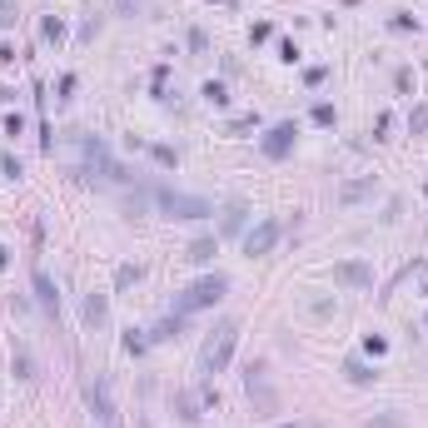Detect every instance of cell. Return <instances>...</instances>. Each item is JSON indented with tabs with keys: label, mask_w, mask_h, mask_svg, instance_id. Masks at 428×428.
<instances>
[{
	"label": "cell",
	"mask_w": 428,
	"mask_h": 428,
	"mask_svg": "<svg viewBox=\"0 0 428 428\" xmlns=\"http://www.w3.org/2000/svg\"><path fill=\"white\" fill-rule=\"evenodd\" d=\"M149 334H154V339H180V334H185V314H175V319H159V324H154Z\"/></svg>",
	"instance_id": "obj_10"
},
{
	"label": "cell",
	"mask_w": 428,
	"mask_h": 428,
	"mask_svg": "<svg viewBox=\"0 0 428 428\" xmlns=\"http://www.w3.org/2000/svg\"><path fill=\"white\" fill-rule=\"evenodd\" d=\"M145 344H149V339H145V334H140V329H130V334H125V349H130V354H140V349H145Z\"/></svg>",
	"instance_id": "obj_22"
},
{
	"label": "cell",
	"mask_w": 428,
	"mask_h": 428,
	"mask_svg": "<svg viewBox=\"0 0 428 428\" xmlns=\"http://www.w3.org/2000/svg\"><path fill=\"white\" fill-rule=\"evenodd\" d=\"M225 229H229V234L244 229V204H229V209H225Z\"/></svg>",
	"instance_id": "obj_15"
},
{
	"label": "cell",
	"mask_w": 428,
	"mask_h": 428,
	"mask_svg": "<svg viewBox=\"0 0 428 428\" xmlns=\"http://www.w3.org/2000/svg\"><path fill=\"white\" fill-rule=\"evenodd\" d=\"M214 249H220V239H209V234H204V239H194V244H189V254H185V259L204 264V259H214Z\"/></svg>",
	"instance_id": "obj_11"
},
{
	"label": "cell",
	"mask_w": 428,
	"mask_h": 428,
	"mask_svg": "<svg viewBox=\"0 0 428 428\" xmlns=\"http://www.w3.org/2000/svg\"><path fill=\"white\" fill-rule=\"evenodd\" d=\"M105 319H110V304H105V294H90V299H85V324L100 329Z\"/></svg>",
	"instance_id": "obj_9"
},
{
	"label": "cell",
	"mask_w": 428,
	"mask_h": 428,
	"mask_svg": "<svg viewBox=\"0 0 428 428\" xmlns=\"http://www.w3.org/2000/svg\"><path fill=\"white\" fill-rule=\"evenodd\" d=\"M225 289H229V279L225 274H204V279H194L180 299H175V314H194V309H214L225 299Z\"/></svg>",
	"instance_id": "obj_2"
},
{
	"label": "cell",
	"mask_w": 428,
	"mask_h": 428,
	"mask_svg": "<svg viewBox=\"0 0 428 428\" xmlns=\"http://www.w3.org/2000/svg\"><path fill=\"white\" fill-rule=\"evenodd\" d=\"M204 100L214 105V110H225V105H229V90H225L220 80H209V85H204Z\"/></svg>",
	"instance_id": "obj_12"
},
{
	"label": "cell",
	"mask_w": 428,
	"mask_h": 428,
	"mask_svg": "<svg viewBox=\"0 0 428 428\" xmlns=\"http://www.w3.org/2000/svg\"><path fill=\"white\" fill-rule=\"evenodd\" d=\"M234 344H239V319H220V324H214V334L204 339L199 368H204V373H220V368H229V359H234Z\"/></svg>",
	"instance_id": "obj_1"
},
{
	"label": "cell",
	"mask_w": 428,
	"mask_h": 428,
	"mask_svg": "<svg viewBox=\"0 0 428 428\" xmlns=\"http://www.w3.org/2000/svg\"><path fill=\"white\" fill-rule=\"evenodd\" d=\"M368 428H399V418H379V423H368Z\"/></svg>",
	"instance_id": "obj_25"
},
{
	"label": "cell",
	"mask_w": 428,
	"mask_h": 428,
	"mask_svg": "<svg viewBox=\"0 0 428 428\" xmlns=\"http://www.w3.org/2000/svg\"><path fill=\"white\" fill-rule=\"evenodd\" d=\"M149 154H154V159H159V165H165V170H175V165H180V159H175V149H170V145H154Z\"/></svg>",
	"instance_id": "obj_18"
},
{
	"label": "cell",
	"mask_w": 428,
	"mask_h": 428,
	"mask_svg": "<svg viewBox=\"0 0 428 428\" xmlns=\"http://www.w3.org/2000/svg\"><path fill=\"white\" fill-rule=\"evenodd\" d=\"M314 125H334V105H314Z\"/></svg>",
	"instance_id": "obj_21"
},
{
	"label": "cell",
	"mask_w": 428,
	"mask_h": 428,
	"mask_svg": "<svg viewBox=\"0 0 428 428\" xmlns=\"http://www.w3.org/2000/svg\"><path fill=\"white\" fill-rule=\"evenodd\" d=\"M6 264H11V254H6V249H0V269H6Z\"/></svg>",
	"instance_id": "obj_27"
},
{
	"label": "cell",
	"mask_w": 428,
	"mask_h": 428,
	"mask_svg": "<svg viewBox=\"0 0 428 428\" xmlns=\"http://www.w3.org/2000/svg\"><path fill=\"white\" fill-rule=\"evenodd\" d=\"M85 399H90V408L100 413V423H105V428H115V418H120V413H115V403H110V389L95 379V384H85Z\"/></svg>",
	"instance_id": "obj_5"
},
{
	"label": "cell",
	"mask_w": 428,
	"mask_h": 428,
	"mask_svg": "<svg viewBox=\"0 0 428 428\" xmlns=\"http://www.w3.org/2000/svg\"><path fill=\"white\" fill-rule=\"evenodd\" d=\"M140 274H145L140 264H120V269H115V284H120V289H130V284H140Z\"/></svg>",
	"instance_id": "obj_13"
},
{
	"label": "cell",
	"mask_w": 428,
	"mask_h": 428,
	"mask_svg": "<svg viewBox=\"0 0 428 428\" xmlns=\"http://www.w3.org/2000/svg\"><path fill=\"white\" fill-rule=\"evenodd\" d=\"M349 379H354V384H368V379H373V373H368V368H363L359 359H349Z\"/></svg>",
	"instance_id": "obj_20"
},
{
	"label": "cell",
	"mask_w": 428,
	"mask_h": 428,
	"mask_svg": "<svg viewBox=\"0 0 428 428\" xmlns=\"http://www.w3.org/2000/svg\"><path fill=\"white\" fill-rule=\"evenodd\" d=\"M154 199H159V209H165L170 220H204V214H214L209 199H199V194H180V189H159Z\"/></svg>",
	"instance_id": "obj_3"
},
{
	"label": "cell",
	"mask_w": 428,
	"mask_h": 428,
	"mask_svg": "<svg viewBox=\"0 0 428 428\" xmlns=\"http://www.w3.org/2000/svg\"><path fill=\"white\" fill-rule=\"evenodd\" d=\"M15 379H35V359H30V349H15Z\"/></svg>",
	"instance_id": "obj_14"
},
{
	"label": "cell",
	"mask_w": 428,
	"mask_h": 428,
	"mask_svg": "<svg viewBox=\"0 0 428 428\" xmlns=\"http://www.w3.org/2000/svg\"><path fill=\"white\" fill-rule=\"evenodd\" d=\"M0 25H15V0H0Z\"/></svg>",
	"instance_id": "obj_23"
},
{
	"label": "cell",
	"mask_w": 428,
	"mask_h": 428,
	"mask_svg": "<svg viewBox=\"0 0 428 428\" xmlns=\"http://www.w3.org/2000/svg\"><path fill=\"white\" fill-rule=\"evenodd\" d=\"M368 189H373V180H359V185H344V189H339V199H363Z\"/></svg>",
	"instance_id": "obj_17"
},
{
	"label": "cell",
	"mask_w": 428,
	"mask_h": 428,
	"mask_svg": "<svg viewBox=\"0 0 428 428\" xmlns=\"http://www.w3.org/2000/svg\"><path fill=\"white\" fill-rule=\"evenodd\" d=\"M0 170H6L11 180H20V159H15V154H6V159H0Z\"/></svg>",
	"instance_id": "obj_24"
},
{
	"label": "cell",
	"mask_w": 428,
	"mask_h": 428,
	"mask_svg": "<svg viewBox=\"0 0 428 428\" xmlns=\"http://www.w3.org/2000/svg\"><path fill=\"white\" fill-rule=\"evenodd\" d=\"M35 294H40V309H45L50 319L60 314V289H55V279H50L45 269H35Z\"/></svg>",
	"instance_id": "obj_8"
},
{
	"label": "cell",
	"mask_w": 428,
	"mask_h": 428,
	"mask_svg": "<svg viewBox=\"0 0 428 428\" xmlns=\"http://www.w3.org/2000/svg\"><path fill=\"white\" fill-rule=\"evenodd\" d=\"M294 135H299V130H294L289 120H284V125H274L269 135H264V154H269V159H284V154L294 149Z\"/></svg>",
	"instance_id": "obj_7"
},
{
	"label": "cell",
	"mask_w": 428,
	"mask_h": 428,
	"mask_svg": "<svg viewBox=\"0 0 428 428\" xmlns=\"http://www.w3.org/2000/svg\"><path fill=\"white\" fill-rule=\"evenodd\" d=\"M334 279L349 284V289H368V284H373V269H368V264H359V259H344V264H334Z\"/></svg>",
	"instance_id": "obj_6"
},
{
	"label": "cell",
	"mask_w": 428,
	"mask_h": 428,
	"mask_svg": "<svg viewBox=\"0 0 428 428\" xmlns=\"http://www.w3.org/2000/svg\"><path fill=\"white\" fill-rule=\"evenodd\" d=\"M408 130H413V135H428V105H413V115H408Z\"/></svg>",
	"instance_id": "obj_16"
},
{
	"label": "cell",
	"mask_w": 428,
	"mask_h": 428,
	"mask_svg": "<svg viewBox=\"0 0 428 428\" xmlns=\"http://www.w3.org/2000/svg\"><path fill=\"white\" fill-rule=\"evenodd\" d=\"M135 6H140V0H120V11H135Z\"/></svg>",
	"instance_id": "obj_26"
},
{
	"label": "cell",
	"mask_w": 428,
	"mask_h": 428,
	"mask_svg": "<svg viewBox=\"0 0 428 428\" xmlns=\"http://www.w3.org/2000/svg\"><path fill=\"white\" fill-rule=\"evenodd\" d=\"M279 244V220H259L249 234H244V254H269Z\"/></svg>",
	"instance_id": "obj_4"
},
{
	"label": "cell",
	"mask_w": 428,
	"mask_h": 428,
	"mask_svg": "<svg viewBox=\"0 0 428 428\" xmlns=\"http://www.w3.org/2000/svg\"><path fill=\"white\" fill-rule=\"evenodd\" d=\"M175 408H180V418H185V423H194V418H199V413H194V399H189V394H180V399H175Z\"/></svg>",
	"instance_id": "obj_19"
},
{
	"label": "cell",
	"mask_w": 428,
	"mask_h": 428,
	"mask_svg": "<svg viewBox=\"0 0 428 428\" xmlns=\"http://www.w3.org/2000/svg\"><path fill=\"white\" fill-rule=\"evenodd\" d=\"M279 428H299V423H279Z\"/></svg>",
	"instance_id": "obj_28"
}]
</instances>
